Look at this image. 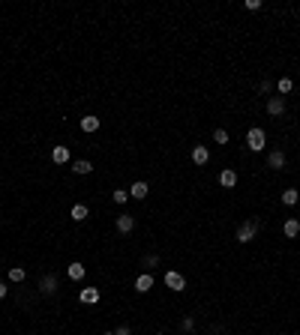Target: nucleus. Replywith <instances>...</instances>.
Here are the masks:
<instances>
[{
  "label": "nucleus",
  "mask_w": 300,
  "mask_h": 335,
  "mask_svg": "<svg viewBox=\"0 0 300 335\" xmlns=\"http://www.w3.org/2000/svg\"><path fill=\"white\" fill-rule=\"evenodd\" d=\"M165 285L174 290V293H180V290H186V278L180 275V272H174V270H168L165 272Z\"/></svg>",
  "instance_id": "obj_3"
},
{
  "label": "nucleus",
  "mask_w": 300,
  "mask_h": 335,
  "mask_svg": "<svg viewBox=\"0 0 300 335\" xmlns=\"http://www.w3.org/2000/svg\"><path fill=\"white\" fill-rule=\"evenodd\" d=\"M282 234H285L288 239H294V237L300 234V222H297V219H288L285 224H282Z\"/></svg>",
  "instance_id": "obj_17"
},
{
  "label": "nucleus",
  "mask_w": 300,
  "mask_h": 335,
  "mask_svg": "<svg viewBox=\"0 0 300 335\" xmlns=\"http://www.w3.org/2000/svg\"><path fill=\"white\" fill-rule=\"evenodd\" d=\"M99 129V117H93V114H87V117H81V132H96Z\"/></svg>",
  "instance_id": "obj_15"
},
{
  "label": "nucleus",
  "mask_w": 300,
  "mask_h": 335,
  "mask_svg": "<svg viewBox=\"0 0 300 335\" xmlns=\"http://www.w3.org/2000/svg\"><path fill=\"white\" fill-rule=\"evenodd\" d=\"M51 159H54V165H66V162H69V147L57 144L54 150H51Z\"/></svg>",
  "instance_id": "obj_13"
},
{
  "label": "nucleus",
  "mask_w": 300,
  "mask_h": 335,
  "mask_svg": "<svg viewBox=\"0 0 300 335\" xmlns=\"http://www.w3.org/2000/svg\"><path fill=\"white\" fill-rule=\"evenodd\" d=\"M144 263H147V267H156V263H159V255H147Z\"/></svg>",
  "instance_id": "obj_26"
},
{
  "label": "nucleus",
  "mask_w": 300,
  "mask_h": 335,
  "mask_svg": "<svg viewBox=\"0 0 300 335\" xmlns=\"http://www.w3.org/2000/svg\"><path fill=\"white\" fill-rule=\"evenodd\" d=\"M255 234H258V222H255V219H246V222L237 227V242H243V245H246V242H252Z\"/></svg>",
  "instance_id": "obj_2"
},
{
  "label": "nucleus",
  "mask_w": 300,
  "mask_h": 335,
  "mask_svg": "<svg viewBox=\"0 0 300 335\" xmlns=\"http://www.w3.org/2000/svg\"><path fill=\"white\" fill-rule=\"evenodd\" d=\"M150 287H153V275H150V272H141V275L135 278V290H138V293H147Z\"/></svg>",
  "instance_id": "obj_11"
},
{
  "label": "nucleus",
  "mask_w": 300,
  "mask_h": 335,
  "mask_svg": "<svg viewBox=\"0 0 300 335\" xmlns=\"http://www.w3.org/2000/svg\"><path fill=\"white\" fill-rule=\"evenodd\" d=\"M219 186H222V189H234V186H237V171L222 168V171H219Z\"/></svg>",
  "instance_id": "obj_7"
},
{
  "label": "nucleus",
  "mask_w": 300,
  "mask_h": 335,
  "mask_svg": "<svg viewBox=\"0 0 300 335\" xmlns=\"http://www.w3.org/2000/svg\"><path fill=\"white\" fill-rule=\"evenodd\" d=\"M180 329H183V332H192V329H195V320H192V317H183V323H180Z\"/></svg>",
  "instance_id": "obj_24"
},
{
  "label": "nucleus",
  "mask_w": 300,
  "mask_h": 335,
  "mask_svg": "<svg viewBox=\"0 0 300 335\" xmlns=\"http://www.w3.org/2000/svg\"><path fill=\"white\" fill-rule=\"evenodd\" d=\"M267 114L270 117H282V114H285V96H270L267 99Z\"/></svg>",
  "instance_id": "obj_5"
},
{
  "label": "nucleus",
  "mask_w": 300,
  "mask_h": 335,
  "mask_svg": "<svg viewBox=\"0 0 300 335\" xmlns=\"http://www.w3.org/2000/svg\"><path fill=\"white\" fill-rule=\"evenodd\" d=\"M72 171L84 177V174H90V171H93V165L87 162V159H75V162H72Z\"/></svg>",
  "instance_id": "obj_19"
},
{
  "label": "nucleus",
  "mask_w": 300,
  "mask_h": 335,
  "mask_svg": "<svg viewBox=\"0 0 300 335\" xmlns=\"http://www.w3.org/2000/svg\"><path fill=\"white\" fill-rule=\"evenodd\" d=\"M126 198H129V191H126V189H114V195H111L114 204H126Z\"/></svg>",
  "instance_id": "obj_22"
},
{
  "label": "nucleus",
  "mask_w": 300,
  "mask_h": 335,
  "mask_svg": "<svg viewBox=\"0 0 300 335\" xmlns=\"http://www.w3.org/2000/svg\"><path fill=\"white\" fill-rule=\"evenodd\" d=\"M246 147H249L252 153H261L264 147H267V135H264V129H249V132H246Z\"/></svg>",
  "instance_id": "obj_1"
},
{
  "label": "nucleus",
  "mask_w": 300,
  "mask_h": 335,
  "mask_svg": "<svg viewBox=\"0 0 300 335\" xmlns=\"http://www.w3.org/2000/svg\"><path fill=\"white\" fill-rule=\"evenodd\" d=\"M114 335H132V332H129V326H117V329H114Z\"/></svg>",
  "instance_id": "obj_27"
},
{
  "label": "nucleus",
  "mask_w": 300,
  "mask_h": 335,
  "mask_svg": "<svg viewBox=\"0 0 300 335\" xmlns=\"http://www.w3.org/2000/svg\"><path fill=\"white\" fill-rule=\"evenodd\" d=\"M69 216H72V222H84L87 216H90V209H87V204H75L72 209H69Z\"/></svg>",
  "instance_id": "obj_16"
},
{
  "label": "nucleus",
  "mask_w": 300,
  "mask_h": 335,
  "mask_svg": "<svg viewBox=\"0 0 300 335\" xmlns=\"http://www.w3.org/2000/svg\"><path fill=\"white\" fill-rule=\"evenodd\" d=\"M114 227H117L120 234H129L132 227H135V216H129V213H120V216L114 219Z\"/></svg>",
  "instance_id": "obj_6"
},
{
  "label": "nucleus",
  "mask_w": 300,
  "mask_h": 335,
  "mask_svg": "<svg viewBox=\"0 0 300 335\" xmlns=\"http://www.w3.org/2000/svg\"><path fill=\"white\" fill-rule=\"evenodd\" d=\"M267 168L282 171V168H285V153H282V150H270V156H267Z\"/></svg>",
  "instance_id": "obj_9"
},
{
  "label": "nucleus",
  "mask_w": 300,
  "mask_h": 335,
  "mask_svg": "<svg viewBox=\"0 0 300 335\" xmlns=\"http://www.w3.org/2000/svg\"><path fill=\"white\" fill-rule=\"evenodd\" d=\"M219 335H228V332H219Z\"/></svg>",
  "instance_id": "obj_30"
},
{
  "label": "nucleus",
  "mask_w": 300,
  "mask_h": 335,
  "mask_svg": "<svg viewBox=\"0 0 300 335\" xmlns=\"http://www.w3.org/2000/svg\"><path fill=\"white\" fill-rule=\"evenodd\" d=\"M24 275H27V272H24L21 267H12V270H9V281H15V285H18V281H24Z\"/></svg>",
  "instance_id": "obj_21"
},
{
  "label": "nucleus",
  "mask_w": 300,
  "mask_h": 335,
  "mask_svg": "<svg viewBox=\"0 0 300 335\" xmlns=\"http://www.w3.org/2000/svg\"><path fill=\"white\" fill-rule=\"evenodd\" d=\"M39 293H42V296H51V293H57V275L45 272V275L39 278Z\"/></svg>",
  "instance_id": "obj_4"
},
{
  "label": "nucleus",
  "mask_w": 300,
  "mask_h": 335,
  "mask_svg": "<svg viewBox=\"0 0 300 335\" xmlns=\"http://www.w3.org/2000/svg\"><path fill=\"white\" fill-rule=\"evenodd\" d=\"M276 90H279L282 96H285V93H291V90H294V81H291V78H279V84H276Z\"/></svg>",
  "instance_id": "obj_20"
},
{
  "label": "nucleus",
  "mask_w": 300,
  "mask_h": 335,
  "mask_svg": "<svg viewBox=\"0 0 300 335\" xmlns=\"http://www.w3.org/2000/svg\"><path fill=\"white\" fill-rule=\"evenodd\" d=\"M213 141H216V144H228V132H225V129H216V132H213Z\"/></svg>",
  "instance_id": "obj_23"
},
{
  "label": "nucleus",
  "mask_w": 300,
  "mask_h": 335,
  "mask_svg": "<svg viewBox=\"0 0 300 335\" xmlns=\"http://www.w3.org/2000/svg\"><path fill=\"white\" fill-rule=\"evenodd\" d=\"M150 195V186L144 183V180H138V183H132V189H129V198H135V201H144Z\"/></svg>",
  "instance_id": "obj_8"
},
{
  "label": "nucleus",
  "mask_w": 300,
  "mask_h": 335,
  "mask_svg": "<svg viewBox=\"0 0 300 335\" xmlns=\"http://www.w3.org/2000/svg\"><path fill=\"white\" fill-rule=\"evenodd\" d=\"M6 290H9V287H6V281H0V299L6 296Z\"/></svg>",
  "instance_id": "obj_28"
},
{
  "label": "nucleus",
  "mask_w": 300,
  "mask_h": 335,
  "mask_svg": "<svg viewBox=\"0 0 300 335\" xmlns=\"http://www.w3.org/2000/svg\"><path fill=\"white\" fill-rule=\"evenodd\" d=\"M105 335H114V332H105Z\"/></svg>",
  "instance_id": "obj_29"
},
{
  "label": "nucleus",
  "mask_w": 300,
  "mask_h": 335,
  "mask_svg": "<svg viewBox=\"0 0 300 335\" xmlns=\"http://www.w3.org/2000/svg\"><path fill=\"white\" fill-rule=\"evenodd\" d=\"M246 9H249V12H255V9H261V0H246Z\"/></svg>",
  "instance_id": "obj_25"
},
{
  "label": "nucleus",
  "mask_w": 300,
  "mask_h": 335,
  "mask_svg": "<svg viewBox=\"0 0 300 335\" xmlns=\"http://www.w3.org/2000/svg\"><path fill=\"white\" fill-rule=\"evenodd\" d=\"M99 296H102V293H99V287H84V290L78 293V299H81L84 305H93V303H99Z\"/></svg>",
  "instance_id": "obj_10"
},
{
  "label": "nucleus",
  "mask_w": 300,
  "mask_h": 335,
  "mask_svg": "<svg viewBox=\"0 0 300 335\" xmlns=\"http://www.w3.org/2000/svg\"><path fill=\"white\" fill-rule=\"evenodd\" d=\"M192 162H195V165H207V162H210V153H207V147H204V144L192 147Z\"/></svg>",
  "instance_id": "obj_12"
},
{
  "label": "nucleus",
  "mask_w": 300,
  "mask_h": 335,
  "mask_svg": "<svg viewBox=\"0 0 300 335\" xmlns=\"http://www.w3.org/2000/svg\"><path fill=\"white\" fill-rule=\"evenodd\" d=\"M66 275L72 278V281H81L84 275H87V270H84V263H69L66 267Z\"/></svg>",
  "instance_id": "obj_14"
},
{
  "label": "nucleus",
  "mask_w": 300,
  "mask_h": 335,
  "mask_svg": "<svg viewBox=\"0 0 300 335\" xmlns=\"http://www.w3.org/2000/svg\"><path fill=\"white\" fill-rule=\"evenodd\" d=\"M300 201V191L297 189H285V191H282V204H285V207H294Z\"/></svg>",
  "instance_id": "obj_18"
}]
</instances>
